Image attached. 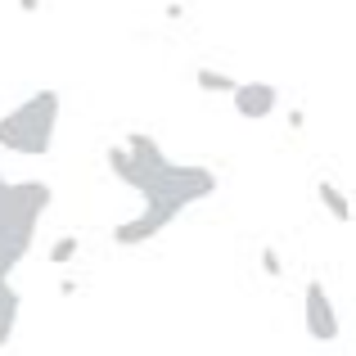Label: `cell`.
<instances>
[{"label":"cell","instance_id":"obj_3","mask_svg":"<svg viewBox=\"0 0 356 356\" xmlns=\"http://www.w3.org/2000/svg\"><path fill=\"white\" fill-rule=\"evenodd\" d=\"M59 90H32L23 104H14L0 118V149L5 154H23V158H45L59 131Z\"/></svg>","mask_w":356,"mask_h":356},{"label":"cell","instance_id":"obj_13","mask_svg":"<svg viewBox=\"0 0 356 356\" xmlns=\"http://www.w3.org/2000/svg\"><path fill=\"white\" fill-rule=\"evenodd\" d=\"M5 280H9V275H5V270H0V284H5Z\"/></svg>","mask_w":356,"mask_h":356},{"label":"cell","instance_id":"obj_1","mask_svg":"<svg viewBox=\"0 0 356 356\" xmlns=\"http://www.w3.org/2000/svg\"><path fill=\"white\" fill-rule=\"evenodd\" d=\"M108 167L118 181H127L131 190L145 199V208L131 221L113 226L118 248H140V243L158 239L190 203H203L217 194V172L212 167H194V163H140L127 145H108Z\"/></svg>","mask_w":356,"mask_h":356},{"label":"cell","instance_id":"obj_5","mask_svg":"<svg viewBox=\"0 0 356 356\" xmlns=\"http://www.w3.org/2000/svg\"><path fill=\"white\" fill-rule=\"evenodd\" d=\"M230 104H235V113L243 122H261L280 108V90L270 86V81H239V86L230 90Z\"/></svg>","mask_w":356,"mask_h":356},{"label":"cell","instance_id":"obj_4","mask_svg":"<svg viewBox=\"0 0 356 356\" xmlns=\"http://www.w3.org/2000/svg\"><path fill=\"white\" fill-rule=\"evenodd\" d=\"M302 321H307V334L316 343L339 339V312H334V298L321 280H307V289H302Z\"/></svg>","mask_w":356,"mask_h":356},{"label":"cell","instance_id":"obj_11","mask_svg":"<svg viewBox=\"0 0 356 356\" xmlns=\"http://www.w3.org/2000/svg\"><path fill=\"white\" fill-rule=\"evenodd\" d=\"M302 122H307L302 108H293V113H289V127H293V131H302Z\"/></svg>","mask_w":356,"mask_h":356},{"label":"cell","instance_id":"obj_7","mask_svg":"<svg viewBox=\"0 0 356 356\" xmlns=\"http://www.w3.org/2000/svg\"><path fill=\"white\" fill-rule=\"evenodd\" d=\"M316 199H321V208L330 212L334 221H343V226H352V217H356V212H352L348 194H343V190H339L334 181H321V185H316Z\"/></svg>","mask_w":356,"mask_h":356},{"label":"cell","instance_id":"obj_12","mask_svg":"<svg viewBox=\"0 0 356 356\" xmlns=\"http://www.w3.org/2000/svg\"><path fill=\"white\" fill-rule=\"evenodd\" d=\"M18 9H23V14H36V9H41V0H18Z\"/></svg>","mask_w":356,"mask_h":356},{"label":"cell","instance_id":"obj_8","mask_svg":"<svg viewBox=\"0 0 356 356\" xmlns=\"http://www.w3.org/2000/svg\"><path fill=\"white\" fill-rule=\"evenodd\" d=\"M194 86L208 90V95H230L239 81L230 77V72H221V68H199V72H194Z\"/></svg>","mask_w":356,"mask_h":356},{"label":"cell","instance_id":"obj_2","mask_svg":"<svg viewBox=\"0 0 356 356\" xmlns=\"http://www.w3.org/2000/svg\"><path fill=\"white\" fill-rule=\"evenodd\" d=\"M54 203L45 181H0V270L14 275L36 239V221Z\"/></svg>","mask_w":356,"mask_h":356},{"label":"cell","instance_id":"obj_9","mask_svg":"<svg viewBox=\"0 0 356 356\" xmlns=\"http://www.w3.org/2000/svg\"><path fill=\"white\" fill-rule=\"evenodd\" d=\"M77 252H81V239H77V235H59V239L50 243V252H45V257H50L54 266H68Z\"/></svg>","mask_w":356,"mask_h":356},{"label":"cell","instance_id":"obj_10","mask_svg":"<svg viewBox=\"0 0 356 356\" xmlns=\"http://www.w3.org/2000/svg\"><path fill=\"white\" fill-rule=\"evenodd\" d=\"M261 270H266V275H284V261H280V252L270 248V243L261 248Z\"/></svg>","mask_w":356,"mask_h":356},{"label":"cell","instance_id":"obj_6","mask_svg":"<svg viewBox=\"0 0 356 356\" xmlns=\"http://www.w3.org/2000/svg\"><path fill=\"white\" fill-rule=\"evenodd\" d=\"M18 312H23V293L5 280V284H0V348H9V339H14Z\"/></svg>","mask_w":356,"mask_h":356}]
</instances>
